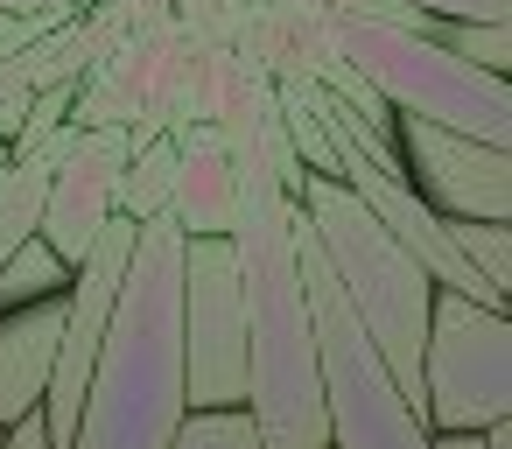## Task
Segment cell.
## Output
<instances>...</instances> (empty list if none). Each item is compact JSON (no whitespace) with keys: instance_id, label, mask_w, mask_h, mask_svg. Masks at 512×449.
Here are the masks:
<instances>
[{"instance_id":"cell-1","label":"cell","mask_w":512,"mask_h":449,"mask_svg":"<svg viewBox=\"0 0 512 449\" xmlns=\"http://www.w3.org/2000/svg\"><path fill=\"white\" fill-rule=\"evenodd\" d=\"M183 225L141 218L106 337L92 351L71 449H169L183 400Z\"/></svg>"},{"instance_id":"cell-2","label":"cell","mask_w":512,"mask_h":449,"mask_svg":"<svg viewBox=\"0 0 512 449\" xmlns=\"http://www.w3.org/2000/svg\"><path fill=\"white\" fill-rule=\"evenodd\" d=\"M239 288H246V414L260 449H323V379H316V330L295 260V197L267 183H239L232 218Z\"/></svg>"},{"instance_id":"cell-3","label":"cell","mask_w":512,"mask_h":449,"mask_svg":"<svg viewBox=\"0 0 512 449\" xmlns=\"http://www.w3.org/2000/svg\"><path fill=\"white\" fill-rule=\"evenodd\" d=\"M295 211H302L316 253L330 260L344 302L358 309L365 337L379 344L393 386L421 407V337H428V302H435L428 267H421V260H414V253H407V246H400V239L358 204V190L337 183V176L302 169V183H295Z\"/></svg>"},{"instance_id":"cell-4","label":"cell","mask_w":512,"mask_h":449,"mask_svg":"<svg viewBox=\"0 0 512 449\" xmlns=\"http://www.w3.org/2000/svg\"><path fill=\"white\" fill-rule=\"evenodd\" d=\"M323 50L337 64H351L393 113L512 148V78L463 64L435 36H421L393 15H372V8H337V15H323Z\"/></svg>"},{"instance_id":"cell-5","label":"cell","mask_w":512,"mask_h":449,"mask_svg":"<svg viewBox=\"0 0 512 449\" xmlns=\"http://www.w3.org/2000/svg\"><path fill=\"white\" fill-rule=\"evenodd\" d=\"M512 414V316L435 288L421 337V421L435 428H491Z\"/></svg>"},{"instance_id":"cell-6","label":"cell","mask_w":512,"mask_h":449,"mask_svg":"<svg viewBox=\"0 0 512 449\" xmlns=\"http://www.w3.org/2000/svg\"><path fill=\"white\" fill-rule=\"evenodd\" d=\"M183 400L246 407V288L232 232L183 239Z\"/></svg>"},{"instance_id":"cell-7","label":"cell","mask_w":512,"mask_h":449,"mask_svg":"<svg viewBox=\"0 0 512 449\" xmlns=\"http://www.w3.org/2000/svg\"><path fill=\"white\" fill-rule=\"evenodd\" d=\"M127 155H134L127 120L64 127V134L43 141L50 176H43V204H36V239H43L64 267H78L85 246L99 239V225L120 211V169H127Z\"/></svg>"},{"instance_id":"cell-8","label":"cell","mask_w":512,"mask_h":449,"mask_svg":"<svg viewBox=\"0 0 512 449\" xmlns=\"http://www.w3.org/2000/svg\"><path fill=\"white\" fill-rule=\"evenodd\" d=\"M393 155L407 162L400 176L442 218H512V148L505 141H477V134L400 113L393 120Z\"/></svg>"},{"instance_id":"cell-9","label":"cell","mask_w":512,"mask_h":449,"mask_svg":"<svg viewBox=\"0 0 512 449\" xmlns=\"http://www.w3.org/2000/svg\"><path fill=\"white\" fill-rule=\"evenodd\" d=\"M176 176H169V218L204 239V232H232L239 218V162H232V134L225 120H176Z\"/></svg>"},{"instance_id":"cell-10","label":"cell","mask_w":512,"mask_h":449,"mask_svg":"<svg viewBox=\"0 0 512 449\" xmlns=\"http://www.w3.org/2000/svg\"><path fill=\"white\" fill-rule=\"evenodd\" d=\"M57 330H64V295H43L29 309H0V421L43 407L50 365H57Z\"/></svg>"},{"instance_id":"cell-11","label":"cell","mask_w":512,"mask_h":449,"mask_svg":"<svg viewBox=\"0 0 512 449\" xmlns=\"http://www.w3.org/2000/svg\"><path fill=\"white\" fill-rule=\"evenodd\" d=\"M169 176H176V134L134 141V155L120 169V211L127 218H162L169 211Z\"/></svg>"},{"instance_id":"cell-12","label":"cell","mask_w":512,"mask_h":449,"mask_svg":"<svg viewBox=\"0 0 512 449\" xmlns=\"http://www.w3.org/2000/svg\"><path fill=\"white\" fill-rule=\"evenodd\" d=\"M64 281H71V267H64L36 232H22V239L8 246V260H0V309H29V302H43V295H64Z\"/></svg>"},{"instance_id":"cell-13","label":"cell","mask_w":512,"mask_h":449,"mask_svg":"<svg viewBox=\"0 0 512 449\" xmlns=\"http://www.w3.org/2000/svg\"><path fill=\"white\" fill-rule=\"evenodd\" d=\"M421 36H435L442 50H456L463 64L505 78L512 71V22H442V15H421Z\"/></svg>"},{"instance_id":"cell-14","label":"cell","mask_w":512,"mask_h":449,"mask_svg":"<svg viewBox=\"0 0 512 449\" xmlns=\"http://www.w3.org/2000/svg\"><path fill=\"white\" fill-rule=\"evenodd\" d=\"M449 239L498 295H512V218H449Z\"/></svg>"},{"instance_id":"cell-15","label":"cell","mask_w":512,"mask_h":449,"mask_svg":"<svg viewBox=\"0 0 512 449\" xmlns=\"http://www.w3.org/2000/svg\"><path fill=\"white\" fill-rule=\"evenodd\" d=\"M43 176L50 162L29 155V162H0V260L22 232H36V204H43Z\"/></svg>"},{"instance_id":"cell-16","label":"cell","mask_w":512,"mask_h":449,"mask_svg":"<svg viewBox=\"0 0 512 449\" xmlns=\"http://www.w3.org/2000/svg\"><path fill=\"white\" fill-rule=\"evenodd\" d=\"M169 449H260V435H253V414L246 407H190L176 421V442Z\"/></svg>"},{"instance_id":"cell-17","label":"cell","mask_w":512,"mask_h":449,"mask_svg":"<svg viewBox=\"0 0 512 449\" xmlns=\"http://www.w3.org/2000/svg\"><path fill=\"white\" fill-rule=\"evenodd\" d=\"M358 8H421L442 22H512V0H358Z\"/></svg>"},{"instance_id":"cell-18","label":"cell","mask_w":512,"mask_h":449,"mask_svg":"<svg viewBox=\"0 0 512 449\" xmlns=\"http://www.w3.org/2000/svg\"><path fill=\"white\" fill-rule=\"evenodd\" d=\"M64 8H29V15H0V57H15L22 43H36L43 29H57Z\"/></svg>"},{"instance_id":"cell-19","label":"cell","mask_w":512,"mask_h":449,"mask_svg":"<svg viewBox=\"0 0 512 449\" xmlns=\"http://www.w3.org/2000/svg\"><path fill=\"white\" fill-rule=\"evenodd\" d=\"M0 449H57V442H50V421H43V407L15 414V421H0Z\"/></svg>"},{"instance_id":"cell-20","label":"cell","mask_w":512,"mask_h":449,"mask_svg":"<svg viewBox=\"0 0 512 449\" xmlns=\"http://www.w3.org/2000/svg\"><path fill=\"white\" fill-rule=\"evenodd\" d=\"M428 449H484V428H435Z\"/></svg>"},{"instance_id":"cell-21","label":"cell","mask_w":512,"mask_h":449,"mask_svg":"<svg viewBox=\"0 0 512 449\" xmlns=\"http://www.w3.org/2000/svg\"><path fill=\"white\" fill-rule=\"evenodd\" d=\"M484 449H512V414H505V421H491V428H484Z\"/></svg>"},{"instance_id":"cell-22","label":"cell","mask_w":512,"mask_h":449,"mask_svg":"<svg viewBox=\"0 0 512 449\" xmlns=\"http://www.w3.org/2000/svg\"><path fill=\"white\" fill-rule=\"evenodd\" d=\"M29 8H64V0H0V15H29Z\"/></svg>"},{"instance_id":"cell-23","label":"cell","mask_w":512,"mask_h":449,"mask_svg":"<svg viewBox=\"0 0 512 449\" xmlns=\"http://www.w3.org/2000/svg\"><path fill=\"white\" fill-rule=\"evenodd\" d=\"M0 162H15V148H8V141H0Z\"/></svg>"},{"instance_id":"cell-24","label":"cell","mask_w":512,"mask_h":449,"mask_svg":"<svg viewBox=\"0 0 512 449\" xmlns=\"http://www.w3.org/2000/svg\"><path fill=\"white\" fill-rule=\"evenodd\" d=\"M323 449H337V442H323Z\"/></svg>"}]
</instances>
